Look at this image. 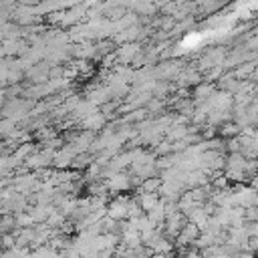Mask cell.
Returning <instances> with one entry per match:
<instances>
[{
  "instance_id": "2",
  "label": "cell",
  "mask_w": 258,
  "mask_h": 258,
  "mask_svg": "<svg viewBox=\"0 0 258 258\" xmlns=\"http://www.w3.org/2000/svg\"><path fill=\"white\" fill-rule=\"evenodd\" d=\"M256 69V62H244V67H240L236 71V77H244V75H252V71Z\"/></svg>"
},
{
  "instance_id": "1",
  "label": "cell",
  "mask_w": 258,
  "mask_h": 258,
  "mask_svg": "<svg viewBox=\"0 0 258 258\" xmlns=\"http://www.w3.org/2000/svg\"><path fill=\"white\" fill-rule=\"evenodd\" d=\"M242 129H240V125H236V123H228V125H224V129H222V135H226V137H232V135H238Z\"/></svg>"
},
{
  "instance_id": "3",
  "label": "cell",
  "mask_w": 258,
  "mask_h": 258,
  "mask_svg": "<svg viewBox=\"0 0 258 258\" xmlns=\"http://www.w3.org/2000/svg\"><path fill=\"white\" fill-rule=\"evenodd\" d=\"M254 206L258 208V191H256V196H254Z\"/></svg>"
}]
</instances>
